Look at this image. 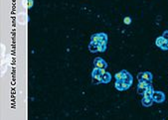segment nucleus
<instances>
[{"instance_id": "nucleus-1", "label": "nucleus", "mask_w": 168, "mask_h": 120, "mask_svg": "<svg viewBox=\"0 0 168 120\" xmlns=\"http://www.w3.org/2000/svg\"><path fill=\"white\" fill-rule=\"evenodd\" d=\"M108 35L106 33H96V34L91 35V41L96 44H100V43H108Z\"/></svg>"}, {"instance_id": "nucleus-2", "label": "nucleus", "mask_w": 168, "mask_h": 120, "mask_svg": "<svg viewBox=\"0 0 168 120\" xmlns=\"http://www.w3.org/2000/svg\"><path fill=\"white\" fill-rule=\"evenodd\" d=\"M137 80L138 81H144L147 83H152L153 80V76L150 71H141L137 75Z\"/></svg>"}, {"instance_id": "nucleus-3", "label": "nucleus", "mask_w": 168, "mask_h": 120, "mask_svg": "<svg viewBox=\"0 0 168 120\" xmlns=\"http://www.w3.org/2000/svg\"><path fill=\"white\" fill-rule=\"evenodd\" d=\"M152 98H153V101L156 103H162L165 101V94L164 92H162V91H155L154 90V93L153 95H152Z\"/></svg>"}, {"instance_id": "nucleus-4", "label": "nucleus", "mask_w": 168, "mask_h": 120, "mask_svg": "<svg viewBox=\"0 0 168 120\" xmlns=\"http://www.w3.org/2000/svg\"><path fill=\"white\" fill-rule=\"evenodd\" d=\"M94 66H95V68H108V64L105 60H103V58H96L95 60H94Z\"/></svg>"}, {"instance_id": "nucleus-5", "label": "nucleus", "mask_w": 168, "mask_h": 120, "mask_svg": "<svg viewBox=\"0 0 168 120\" xmlns=\"http://www.w3.org/2000/svg\"><path fill=\"white\" fill-rule=\"evenodd\" d=\"M106 73V68H95L91 71V78H101L103 76V73Z\"/></svg>"}, {"instance_id": "nucleus-6", "label": "nucleus", "mask_w": 168, "mask_h": 120, "mask_svg": "<svg viewBox=\"0 0 168 120\" xmlns=\"http://www.w3.org/2000/svg\"><path fill=\"white\" fill-rule=\"evenodd\" d=\"M114 86H116V88L119 91L126 90V89H128L130 88V85H128L127 83H125L123 80H116V83H114Z\"/></svg>"}, {"instance_id": "nucleus-7", "label": "nucleus", "mask_w": 168, "mask_h": 120, "mask_svg": "<svg viewBox=\"0 0 168 120\" xmlns=\"http://www.w3.org/2000/svg\"><path fill=\"white\" fill-rule=\"evenodd\" d=\"M149 85H152V83H144V81H138V85H137V93L143 95L144 91L146 90L147 86H148Z\"/></svg>"}, {"instance_id": "nucleus-8", "label": "nucleus", "mask_w": 168, "mask_h": 120, "mask_svg": "<svg viewBox=\"0 0 168 120\" xmlns=\"http://www.w3.org/2000/svg\"><path fill=\"white\" fill-rule=\"evenodd\" d=\"M123 81L131 86L132 81H133V78H132L131 73H129L126 70H123Z\"/></svg>"}, {"instance_id": "nucleus-9", "label": "nucleus", "mask_w": 168, "mask_h": 120, "mask_svg": "<svg viewBox=\"0 0 168 120\" xmlns=\"http://www.w3.org/2000/svg\"><path fill=\"white\" fill-rule=\"evenodd\" d=\"M153 98L152 97H146V96H143V98L141 99V103L144 107H149L152 105L153 103Z\"/></svg>"}, {"instance_id": "nucleus-10", "label": "nucleus", "mask_w": 168, "mask_h": 120, "mask_svg": "<svg viewBox=\"0 0 168 120\" xmlns=\"http://www.w3.org/2000/svg\"><path fill=\"white\" fill-rule=\"evenodd\" d=\"M153 93H154L153 86H152V85H149L148 86H147L146 90L144 91L143 96H146V97H152V95H153Z\"/></svg>"}, {"instance_id": "nucleus-11", "label": "nucleus", "mask_w": 168, "mask_h": 120, "mask_svg": "<svg viewBox=\"0 0 168 120\" xmlns=\"http://www.w3.org/2000/svg\"><path fill=\"white\" fill-rule=\"evenodd\" d=\"M111 80V75L109 73H108V71H106V73L103 75V76H101V83H108Z\"/></svg>"}, {"instance_id": "nucleus-12", "label": "nucleus", "mask_w": 168, "mask_h": 120, "mask_svg": "<svg viewBox=\"0 0 168 120\" xmlns=\"http://www.w3.org/2000/svg\"><path fill=\"white\" fill-rule=\"evenodd\" d=\"M89 51H90L91 53H96L99 52V47H98V44L96 43H94V42H90V44H89Z\"/></svg>"}, {"instance_id": "nucleus-13", "label": "nucleus", "mask_w": 168, "mask_h": 120, "mask_svg": "<svg viewBox=\"0 0 168 120\" xmlns=\"http://www.w3.org/2000/svg\"><path fill=\"white\" fill-rule=\"evenodd\" d=\"M165 42H166V39H164V38L162 37V36H160V37H157V38H156V41H155V44H156L157 47L160 48L162 45L164 44Z\"/></svg>"}, {"instance_id": "nucleus-14", "label": "nucleus", "mask_w": 168, "mask_h": 120, "mask_svg": "<svg viewBox=\"0 0 168 120\" xmlns=\"http://www.w3.org/2000/svg\"><path fill=\"white\" fill-rule=\"evenodd\" d=\"M98 47H99V52H101V53L106 52V43H100V44L98 45Z\"/></svg>"}, {"instance_id": "nucleus-15", "label": "nucleus", "mask_w": 168, "mask_h": 120, "mask_svg": "<svg viewBox=\"0 0 168 120\" xmlns=\"http://www.w3.org/2000/svg\"><path fill=\"white\" fill-rule=\"evenodd\" d=\"M114 78H116V80H123V71L116 73V75H114Z\"/></svg>"}, {"instance_id": "nucleus-16", "label": "nucleus", "mask_w": 168, "mask_h": 120, "mask_svg": "<svg viewBox=\"0 0 168 120\" xmlns=\"http://www.w3.org/2000/svg\"><path fill=\"white\" fill-rule=\"evenodd\" d=\"M93 78L94 85H100V83H101V80H100V78Z\"/></svg>"}, {"instance_id": "nucleus-17", "label": "nucleus", "mask_w": 168, "mask_h": 120, "mask_svg": "<svg viewBox=\"0 0 168 120\" xmlns=\"http://www.w3.org/2000/svg\"><path fill=\"white\" fill-rule=\"evenodd\" d=\"M123 22H124V24H125V25H129L131 23V18L130 17H125L123 19Z\"/></svg>"}, {"instance_id": "nucleus-18", "label": "nucleus", "mask_w": 168, "mask_h": 120, "mask_svg": "<svg viewBox=\"0 0 168 120\" xmlns=\"http://www.w3.org/2000/svg\"><path fill=\"white\" fill-rule=\"evenodd\" d=\"M34 5V1L33 0H28V8H32Z\"/></svg>"}, {"instance_id": "nucleus-19", "label": "nucleus", "mask_w": 168, "mask_h": 120, "mask_svg": "<svg viewBox=\"0 0 168 120\" xmlns=\"http://www.w3.org/2000/svg\"><path fill=\"white\" fill-rule=\"evenodd\" d=\"M162 37H163L164 39L168 40V30H166V31L163 32V34H162Z\"/></svg>"}]
</instances>
